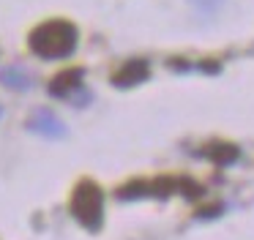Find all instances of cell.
Returning <instances> with one entry per match:
<instances>
[{
    "instance_id": "obj_4",
    "label": "cell",
    "mask_w": 254,
    "mask_h": 240,
    "mask_svg": "<svg viewBox=\"0 0 254 240\" xmlns=\"http://www.w3.org/2000/svg\"><path fill=\"white\" fill-rule=\"evenodd\" d=\"M0 79L6 82L8 87H17V90H28L30 87V76L22 68L11 65V68H0Z\"/></svg>"
},
{
    "instance_id": "obj_1",
    "label": "cell",
    "mask_w": 254,
    "mask_h": 240,
    "mask_svg": "<svg viewBox=\"0 0 254 240\" xmlns=\"http://www.w3.org/2000/svg\"><path fill=\"white\" fill-rule=\"evenodd\" d=\"M30 44L41 58H66L77 44V30L68 22H47L30 36Z\"/></svg>"
},
{
    "instance_id": "obj_6",
    "label": "cell",
    "mask_w": 254,
    "mask_h": 240,
    "mask_svg": "<svg viewBox=\"0 0 254 240\" xmlns=\"http://www.w3.org/2000/svg\"><path fill=\"white\" fill-rule=\"evenodd\" d=\"M191 3L197 5L199 11H205V14H210V11H216L221 3H224V0H191Z\"/></svg>"
},
{
    "instance_id": "obj_5",
    "label": "cell",
    "mask_w": 254,
    "mask_h": 240,
    "mask_svg": "<svg viewBox=\"0 0 254 240\" xmlns=\"http://www.w3.org/2000/svg\"><path fill=\"white\" fill-rule=\"evenodd\" d=\"M79 79H82V71H66L63 76H58V79L52 82V93L61 96V93L74 90V87H79Z\"/></svg>"
},
{
    "instance_id": "obj_2",
    "label": "cell",
    "mask_w": 254,
    "mask_h": 240,
    "mask_svg": "<svg viewBox=\"0 0 254 240\" xmlns=\"http://www.w3.org/2000/svg\"><path fill=\"white\" fill-rule=\"evenodd\" d=\"M28 128L36 131V134H41V136H50V139L66 136V125L61 123V118H58L52 109H36L28 120Z\"/></svg>"
},
{
    "instance_id": "obj_3",
    "label": "cell",
    "mask_w": 254,
    "mask_h": 240,
    "mask_svg": "<svg viewBox=\"0 0 254 240\" xmlns=\"http://www.w3.org/2000/svg\"><path fill=\"white\" fill-rule=\"evenodd\" d=\"M148 76V68L145 63H128L121 74H115V85H137Z\"/></svg>"
}]
</instances>
